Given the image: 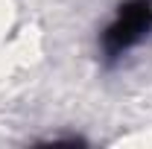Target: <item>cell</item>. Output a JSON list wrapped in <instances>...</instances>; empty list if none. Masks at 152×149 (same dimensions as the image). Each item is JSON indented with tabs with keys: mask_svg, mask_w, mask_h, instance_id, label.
<instances>
[{
	"mask_svg": "<svg viewBox=\"0 0 152 149\" xmlns=\"http://www.w3.org/2000/svg\"><path fill=\"white\" fill-rule=\"evenodd\" d=\"M152 32V0H123L114 12L111 23L99 35V50L105 61H117L134 50Z\"/></svg>",
	"mask_w": 152,
	"mask_h": 149,
	"instance_id": "1",
	"label": "cell"
}]
</instances>
